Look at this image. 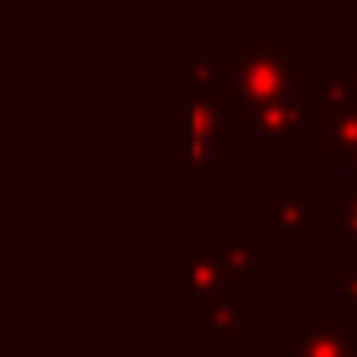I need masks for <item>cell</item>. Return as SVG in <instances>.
I'll return each mask as SVG.
<instances>
[{"label": "cell", "instance_id": "obj_1", "mask_svg": "<svg viewBox=\"0 0 357 357\" xmlns=\"http://www.w3.org/2000/svg\"><path fill=\"white\" fill-rule=\"evenodd\" d=\"M292 357H357V334L346 331V323H315L300 342Z\"/></svg>", "mask_w": 357, "mask_h": 357}, {"label": "cell", "instance_id": "obj_2", "mask_svg": "<svg viewBox=\"0 0 357 357\" xmlns=\"http://www.w3.org/2000/svg\"><path fill=\"white\" fill-rule=\"evenodd\" d=\"M246 123H257L265 135L277 139H307V116L280 100H265V104H246Z\"/></svg>", "mask_w": 357, "mask_h": 357}, {"label": "cell", "instance_id": "obj_3", "mask_svg": "<svg viewBox=\"0 0 357 357\" xmlns=\"http://www.w3.org/2000/svg\"><path fill=\"white\" fill-rule=\"evenodd\" d=\"M227 277V265L219 257V250H192L185 261V284L192 296H211Z\"/></svg>", "mask_w": 357, "mask_h": 357}, {"label": "cell", "instance_id": "obj_4", "mask_svg": "<svg viewBox=\"0 0 357 357\" xmlns=\"http://www.w3.org/2000/svg\"><path fill=\"white\" fill-rule=\"evenodd\" d=\"M219 257H223L227 273H234V277L257 273V234L254 231H223V250H219Z\"/></svg>", "mask_w": 357, "mask_h": 357}, {"label": "cell", "instance_id": "obj_5", "mask_svg": "<svg viewBox=\"0 0 357 357\" xmlns=\"http://www.w3.org/2000/svg\"><path fill=\"white\" fill-rule=\"evenodd\" d=\"M273 223L277 231H284L296 246H307L311 234H307V200L300 196H277L273 200Z\"/></svg>", "mask_w": 357, "mask_h": 357}, {"label": "cell", "instance_id": "obj_6", "mask_svg": "<svg viewBox=\"0 0 357 357\" xmlns=\"http://www.w3.org/2000/svg\"><path fill=\"white\" fill-rule=\"evenodd\" d=\"M326 146L346 165H357V108H346L326 123Z\"/></svg>", "mask_w": 357, "mask_h": 357}, {"label": "cell", "instance_id": "obj_7", "mask_svg": "<svg viewBox=\"0 0 357 357\" xmlns=\"http://www.w3.org/2000/svg\"><path fill=\"white\" fill-rule=\"evenodd\" d=\"M204 311H208V331H215V334L238 326V303H231V300H215V296H208Z\"/></svg>", "mask_w": 357, "mask_h": 357}, {"label": "cell", "instance_id": "obj_8", "mask_svg": "<svg viewBox=\"0 0 357 357\" xmlns=\"http://www.w3.org/2000/svg\"><path fill=\"white\" fill-rule=\"evenodd\" d=\"M331 223L342 227L349 238H357V181H349V185H346V208H342L338 215H331Z\"/></svg>", "mask_w": 357, "mask_h": 357}, {"label": "cell", "instance_id": "obj_9", "mask_svg": "<svg viewBox=\"0 0 357 357\" xmlns=\"http://www.w3.org/2000/svg\"><path fill=\"white\" fill-rule=\"evenodd\" d=\"M346 280H349L346 296H349V300H357V265H346Z\"/></svg>", "mask_w": 357, "mask_h": 357}, {"label": "cell", "instance_id": "obj_10", "mask_svg": "<svg viewBox=\"0 0 357 357\" xmlns=\"http://www.w3.org/2000/svg\"><path fill=\"white\" fill-rule=\"evenodd\" d=\"M208 357H227V354H208Z\"/></svg>", "mask_w": 357, "mask_h": 357}]
</instances>
